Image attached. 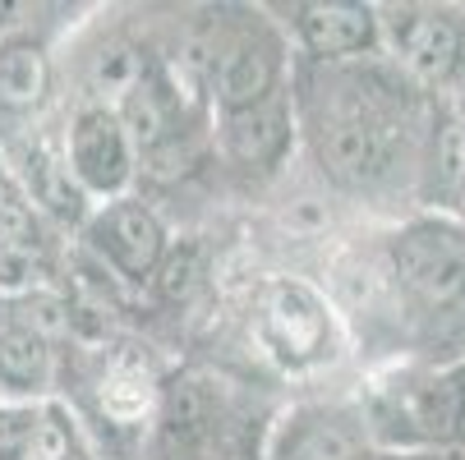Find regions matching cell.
I'll return each mask as SVG.
<instances>
[{"label": "cell", "instance_id": "10", "mask_svg": "<svg viewBox=\"0 0 465 460\" xmlns=\"http://www.w3.org/2000/svg\"><path fill=\"white\" fill-rule=\"evenodd\" d=\"M291 28L318 64H341V60H360L378 51V10L355 5V0H309V5H295Z\"/></svg>", "mask_w": 465, "mask_h": 460}, {"label": "cell", "instance_id": "1", "mask_svg": "<svg viewBox=\"0 0 465 460\" xmlns=\"http://www.w3.org/2000/svg\"><path fill=\"white\" fill-rule=\"evenodd\" d=\"M300 115L318 166L337 184L364 189L396 166L406 139V115L396 106V93H373L369 83L341 74L331 79L327 93L304 97Z\"/></svg>", "mask_w": 465, "mask_h": 460}, {"label": "cell", "instance_id": "2", "mask_svg": "<svg viewBox=\"0 0 465 460\" xmlns=\"http://www.w3.org/2000/svg\"><path fill=\"white\" fill-rule=\"evenodd\" d=\"M70 304L55 290H0V401H51Z\"/></svg>", "mask_w": 465, "mask_h": 460}, {"label": "cell", "instance_id": "9", "mask_svg": "<svg viewBox=\"0 0 465 460\" xmlns=\"http://www.w3.org/2000/svg\"><path fill=\"white\" fill-rule=\"evenodd\" d=\"M258 332L262 341L272 346V355L291 368H304V364H318L327 359L331 350V318H327V304L300 286V281H272L262 286V299H258Z\"/></svg>", "mask_w": 465, "mask_h": 460}, {"label": "cell", "instance_id": "3", "mask_svg": "<svg viewBox=\"0 0 465 460\" xmlns=\"http://www.w3.org/2000/svg\"><path fill=\"white\" fill-rule=\"evenodd\" d=\"M391 277L424 308H451L465 299V226L429 212L406 221L387 244Z\"/></svg>", "mask_w": 465, "mask_h": 460}, {"label": "cell", "instance_id": "6", "mask_svg": "<svg viewBox=\"0 0 465 460\" xmlns=\"http://www.w3.org/2000/svg\"><path fill=\"white\" fill-rule=\"evenodd\" d=\"M84 240L106 268L129 286H153L162 258L171 249V235L162 217L139 199H106L84 217Z\"/></svg>", "mask_w": 465, "mask_h": 460}, {"label": "cell", "instance_id": "15", "mask_svg": "<svg viewBox=\"0 0 465 460\" xmlns=\"http://www.w3.org/2000/svg\"><path fill=\"white\" fill-rule=\"evenodd\" d=\"M198 277H203V268H198V249L184 244V249H166V258H162V268H157L153 286L162 290V299L184 304V299L193 295Z\"/></svg>", "mask_w": 465, "mask_h": 460}, {"label": "cell", "instance_id": "16", "mask_svg": "<svg viewBox=\"0 0 465 460\" xmlns=\"http://www.w3.org/2000/svg\"><path fill=\"white\" fill-rule=\"evenodd\" d=\"M460 70H465V46H460Z\"/></svg>", "mask_w": 465, "mask_h": 460}, {"label": "cell", "instance_id": "12", "mask_svg": "<svg viewBox=\"0 0 465 460\" xmlns=\"http://www.w3.org/2000/svg\"><path fill=\"white\" fill-rule=\"evenodd\" d=\"M364 442V415H351L341 406H304L277 428L268 460H360Z\"/></svg>", "mask_w": 465, "mask_h": 460}, {"label": "cell", "instance_id": "4", "mask_svg": "<svg viewBox=\"0 0 465 460\" xmlns=\"http://www.w3.org/2000/svg\"><path fill=\"white\" fill-rule=\"evenodd\" d=\"M369 419L378 433L401 442H429V446L456 442L465 424V368H442V373H424L387 387L373 401Z\"/></svg>", "mask_w": 465, "mask_h": 460}, {"label": "cell", "instance_id": "14", "mask_svg": "<svg viewBox=\"0 0 465 460\" xmlns=\"http://www.w3.org/2000/svg\"><path fill=\"white\" fill-rule=\"evenodd\" d=\"M424 180L433 203H465V111L460 106H447L433 120Z\"/></svg>", "mask_w": 465, "mask_h": 460}, {"label": "cell", "instance_id": "8", "mask_svg": "<svg viewBox=\"0 0 465 460\" xmlns=\"http://www.w3.org/2000/svg\"><path fill=\"white\" fill-rule=\"evenodd\" d=\"M208 88L222 111L253 106L286 88V46L268 24H249L231 37H222L208 55Z\"/></svg>", "mask_w": 465, "mask_h": 460}, {"label": "cell", "instance_id": "13", "mask_svg": "<svg viewBox=\"0 0 465 460\" xmlns=\"http://www.w3.org/2000/svg\"><path fill=\"white\" fill-rule=\"evenodd\" d=\"M51 97V55L33 33H0V115L28 120Z\"/></svg>", "mask_w": 465, "mask_h": 460}, {"label": "cell", "instance_id": "11", "mask_svg": "<svg viewBox=\"0 0 465 460\" xmlns=\"http://www.w3.org/2000/svg\"><path fill=\"white\" fill-rule=\"evenodd\" d=\"M291 143H295L291 88L262 97L253 106H240V111H222V148L231 161L249 171H277Z\"/></svg>", "mask_w": 465, "mask_h": 460}, {"label": "cell", "instance_id": "7", "mask_svg": "<svg viewBox=\"0 0 465 460\" xmlns=\"http://www.w3.org/2000/svg\"><path fill=\"white\" fill-rule=\"evenodd\" d=\"M378 46H387L411 79L447 83L460 74L465 19L447 5H391L378 10Z\"/></svg>", "mask_w": 465, "mask_h": 460}, {"label": "cell", "instance_id": "5", "mask_svg": "<svg viewBox=\"0 0 465 460\" xmlns=\"http://www.w3.org/2000/svg\"><path fill=\"white\" fill-rule=\"evenodd\" d=\"M60 161L84 199H124L129 180H134V166H139V152L111 106L84 102L70 115V129H64Z\"/></svg>", "mask_w": 465, "mask_h": 460}]
</instances>
